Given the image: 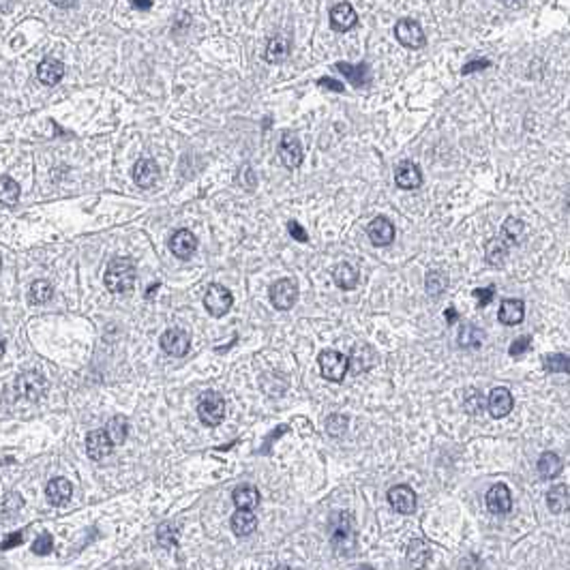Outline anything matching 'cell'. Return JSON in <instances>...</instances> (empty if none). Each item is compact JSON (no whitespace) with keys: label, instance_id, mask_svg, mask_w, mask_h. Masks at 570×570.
<instances>
[{"label":"cell","instance_id":"14","mask_svg":"<svg viewBox=\"0 0 570 570\" xmlns=\"http://www.w3.org/2000/svg\"><path fill=\"white\" fill-rule=\"evenodd\" d=\"M367 236L376 247H388L392 241H395V225H392L386 217H378L367 225Z\"/></svg>","mask_w":570,"mask_h":570},{"label":"cell","instance_id":"42","mask_svg":"<svg viewBox=\"0 0 570 570\" xmlns=\"http://www.w3.org/2000/svg\"><path fill=\"white\" fill-rule=\"evenodd\" d=\"M32 551L37 556H48L52 551V536L50 534H41L34 542H32Z\"/></svg>","mask_w":570,"mask_h":570},{"label":"cell","instance_id":"39","mask_svg":"<svg viewBox=\"0 0 570 570\" xmlns=\"http://www.w3.org/2000/svg\"><path fill=\"white\" fill-rule=\"evenodd\" d=\"M345 429H347V418L341 416V414H332V416L326 420V431H328L330 436L339 438V436L345 434Z\"/></svg>","mask_w":570,"mask_h":570},{"label":"cell","instance_id":"50","mask_svg":"<svg viewBox=\"0 0 570 570\" xmlns=\"http://www.w3.org/2000/svg\"><path fill=\"white\" fill-rule=\"evenodd\" d=\"M274 570H292V568H287V566H279V568H274Z\"/></svg>","mask_w":570,"mask_h":570},{"label":"cell","instance_id":"12","mask_svg":"<svg viewBox=\"0 0 570 570\" xmlns=\"http://www.w3.org/2000/svg\"><path fill=\"white\" fill-rule=\"evenodd\" d=\"M515 401H513V395H510V390L504 388V386H498L491 390L489 395V401H487V407H489V414L493 418H504L510 414V409H513Z\"/></svg>","mask_w":570,"mask_h":570},{"label":"cell","instance_id":"40","mask_svg":"<svg viewBox=\"0 0 570 570\" xmlns=\"http://www.w3.org/2000/svg\"><path fill=\"white\" fill-rule=\"evenodd\" d=\"M156 540L163 547H174L176 544V527L174 523H163L159 527V532H156Z\"/></svg>","mask_w":570,"mask_h":570},{"label":"cell","instance_id":"10","mask_svg":"<svg viewBox=\"0 0 570 570\" xmlns=\"http://www.w3.org/2000/svg\"><path fill=\"white\" fill-rule=\"evenodd\" d=\"M279 156H281V163L289 170H296L301 163H303V146H301V140L296 135L292 133H285L281 137V144H279Z\"/></svg>","mask_w":570,"mask_h":570},{"label":"cell","instance_id":"51","mask_svg":"<svg viewBox=\"0 0 570 570\" xmlns=\"http://www.w3.org/2000/svg\"><path fill=\"white\" fill-rule=\"evenodd\" d=\"M358 570H373V568H358Z\"/></svg>","mask_w":570,"mask_h":570},{"label":"cell","instance_id":"2","mask_svg":"<svg viewBox=\"0 0 570 570\" xmlns=\"http://www.w3.org/2000/svg\"><path fill=\"white\" fill-rule=\"evenodd\" d=\"M330 540L335 544V549L339 553H349L354 549V542H356V536H354V523L352 517L347 513H337L330 519Z\"/></svg>","mask_w":570,"mask_h":570},{"label":"cell","instance_id":"46","mask_svg":"<svg viewBox=\"0 0 570 570\" xmlns=\"http://www.w3.org/2000/svg\"><path fill=\"white\" fill-rule=\"evenodd\" d=\"M489 65H491L489 61H471V63H467V65H465L463 73L467 75V73H474V71H482V69H487Z\"/></svg>","mask_w":570,"mask_h":570},{"label":"cell","instance_id":"44","mask_svg":"<svg viewBox=\"0 0 570 570\" xmlns=\"http://www.w3.org/2000/svg\"><path fill=\"white\" fill-rule=\"evenodd\" d=\"M287 230H289V234H292L298 243H307V241H309V236H307V232L301 227V223L289 221V223H287Z\"/></svg>","mask_w":570,"mask_h":570},{"label":"cell","instance_id":"9","mask_svg":"<svg viewBox=\"0 0 570 570\" xmlns=\"http://www.w3.org/2000/svg\"><path fill=\"white\" fill-rule=\"evenodd\" d=\"M189 345H191L189 335L181 328H170L161 335V349L165 354H170V356H174V358L185 356V354L189 352Z\"/></svg>","mask_w":570,"mask_h":570},{"label":"cell","instance_id":"29","mask_svg":"<svg viewBox=\"0 0 570 570\" xmlns=\"http://www.w3.org/2000/svg\"><path fill=\"white\" fill-rule=\"evenodd\" d=\"M506 255H508V245L502 238H491L485 245V260L491 266H502L506 262Z\"/></svg>","mask_w":570,"mask_h":570},{"label":"cell","instance_id":"7","mask_svg":"<svg viewBox=\"0 0 570 570\" xmlns=\"http://www.w3.org/2000/svg\"><path fill=\"white\" fill-rule=\"evenodd\" d=\"M298 301V287L292 279H279L270 287V303L279 311H289Z\"/></svg>","mask_w":570,"mask_h":570},{"label":"cell","instance_id":"31","mask_svg":"<svg viewBox=\"0 0 570 570\" xmlns=\"http://www.w3.org/2000/svg\"><path fill=\"white\" fill-rule=\"evenodd\" d=\"M562 471V459L556 453H544L538 459V474L542 478H556Z\"/></svg>","mask_w":570,"mask_h":570},{"label":"cell","instance_id":"38","mask_svg":"<svg viewBox=\"0 0 570 570\" xmlns=\"http://www.w3.org/2000/svg\"><path fill=\"white\" fill-rule=\"evenodd\" d=\"M425 285H427V292L431 294V296H440L448 285V277L440 270H431L427 274V279H425Z\"/></svg>","mask_w":570,"mask_h":570},{"label":"cell","instance_id":"11","mask_svg":"<svg viewBox=\"0 0 570 570\" xmlns=\"http://www.w3.org/2000/svg\"><path fill=\"white\" fill-rule=\"evenodd\" d=\"M390 506L401 515H411L416 510V493L407 485H397L388 491Z\"/></svg>","mask_w":570,"mask_h":570},{"label":"cell","instance_id":"8","mask_svg":"<svg viewBox=\"0 0 570 570\" xmlns=\"http://www.w3.org/2000/svg\"><path fill=\"white\" fill-rule=\"evenodd\" d=\"M45 380L39 376V373H22L15 382H13V390L15 397H24L28 401H37L43 397L45 392Z\"/></svg>","mask_w":570,"mask_h":570},{"label":"cell","instance_id":"30","mask_svg":"<svg viewBox=\"0 0 570 570\" xmlns=\"http://www.w3.org/2000/svg\"><path fill=\"white\" fill-rule=\"evenodd\" d=\"M127 431H129V423H127L125 416H114V418L108 423V427H105V434H108V438H110V442H112L114 446L125 444V440H127Z\"/></svg>","mask_w":570,"mask_h":570},{"label":"cell","instance_id":"24","mask_svg":"<svg viewBox=\"0 0 570 570\" xmlns=\"http://www.w3.org/2000/svg\"><path fill=\"white\" fill-rule=\"evenodd\" d=\"M258 527V519L251 513V510H236L232 515V532L238 536H247L253 529Z\"/></svg>","mask_w":570,"mask_h":570},{"label":"cell","instance_id":"22","mask_svg":"<svg viewBox=\"0 0 570 570\" xmlns=\"http://www.w3.org/2000/svg\"><path fill=\"white\" fill-rule=\"evenodd\" d=\"M71 493H73V487L67 478H54V480H50V485L45 489V496H48L50 504H54V506H63L65 502H69Z\"/></svg>","mask_w":570,"mask_h":570},{"label":"cell","instance_id":"16","mask_svg":"<svg viewBox=\"0 0 570 570\" xmlns=\"http://www.w3.org/2000/svg\"><path fill=\"white\" fill-rule=\"evenodd\" d=\"M395 183L399 189L403 191H414L423 185V174H420V167L411 161H403L397 165V172H395Z\"/></svg>","mask_w":570,"mask_h":570},{"label":"cell","instance_id":"32","mask_svg":"<svg viewBox=\"0 0 570 570\" xmlns=\"http://www.w3.org/2000/svg\"><path fill=\"white\" fill-rule=\"evenodd\" d=\"M523 232H525V225L523 221L515 219V217H508L502 225V236H504V243L506 245H517L521 238H523Z\"/></svg>","mask_w":570,"mask_h":570},{"label":"cell","instance_id":"49","mask_svg":"<svg viewBox=\"0 0 570 570\" xmlns=\"http://www.w3.org/2000/svg\"><path fill=\"white\" fill-rule=\"evenodd\" d=\"M5 349H7V343H5V339H3V337H0V358L5 356Z\"/></svg>","mask_w":570,"mask_h":570},{"label":"cell","instance_id":"35","mask_svg":"<svg viewBox=\"0 0 570 570\" xmlns=\"http://www.w3.org/2000/svg\"><path fill=\"white\" fill-rule=\"evenodd\" d=\"M54 294V287L48 281H34L28 292V303L30 305H45Z\"/></svg>","mask_w":570,"mask_h":570},{"label":"cell","instance_id":"41","mask_svg":"<svg viewBox=\"0 0 570 570\" xmlns=\"http://www.w3.org/2000/svg\"><path fill=\"white\" fill-rule=\"evenodd\" d=\"M529 347H532V337L529 335H525V337H519V339H515L513 341V345H510V349H508V354L510 356H521V354H525Z\"/></svg>","mask_w":570,"mask_h":570},{"label":"cell","instance_id":"28","mask_svg":"<svg viewBox=\"0 0 570 570\" xmlns=\"http://www.w3.org/2000/svg\"><path fill=\"white\" fill-rule=\"evenodd\" d=\"M547 502H549V508H551L556 515L566 513V510L570 508V493H568V487H564V485L553 487V489L547 493Z\"/></svg>","mask_w":570,"mask_h":570},{"label":"cell","instance_id":"36","mask_svg":"<svg viewBox=\"0 0 570 570\" xmlns=\"http://www.w3.org/2000/svg\"><path fill=\"white\" fill-rule=\"evenodd\" d=\"M485 341V332L476 326H463L461 332H459V345L461 347H478L480 343Z\"/></svg>","mask_w":570,"mask_h":570},{"label":"cell","instance_id":"5","mask_svg":"<svg viewBox=\"0 0 570 570\" xmlns=\"http://www.w3.org/2000/svg\"><path fill=\"white\" fill-rule=\"evenodd\" d=\"M232 303H234V298H232V292L227 287L217 285V283L208 285V289L204 294V307L212 318L225 316V313L232 309Z\"/></svg>","mask_w":570,"mask_h":570},{"label":"cell","instance_id":"43","mask_svg":"<svg viewBox=\"0 0 570 570\" xmlns=\"http://www.w3.org/2000/svg\"><path fill=\"white\" fill-rule=\"evenodd\" d=\"M474 296H476V301H478V307H487L491 301H493V296H496V289L493 287H478V289H474Z\"/></svg>","mask_w":570,"mask_h":570},{"label":"cell","instance_id":"48","mask_svg":"<svg viewBox=\"0 0 570 570\" xmlns=\"http://www.w3.org/2000/svg\"><path fill=\"white\" fill-rule=\"evenodd\" d=\"M133 9H142V11H148L152 9V0H148V3H142V0H135V3H131Z\"/></svg>","mask_w":570,"mask_h":570},{"label":"cell","instance_id":"17","mask_svg":"<svg viewBox=\"0 0 570 570\" xmlns=\"http://www.w3.org/2000/svg\"><path fill=\"white\" fill-rule=\"evenodd\" d=\"M487 508L496 515H506L513 508V496L506 485H493L487 493Z\"/></svg>","mask_w":570,"mask_h":570},{"label":"cell","instance_id":"15","mask_svg":"<svg viewBox=\"0 0 570 570\" xmlns=\"http://www.w3.org/2000/svg\"><path fill=\"white\" fill-rule=\"evenodd\" d=\"M133 179H135V185L142 187V189H150L159 183L161 179V172H159V165L152 159H140L133 167Z\"/></svg>","mask_w":570,"mask_h":570},{"label":"cell","instance_id":"21","mask_svg":"<svg viewBox=\"0 0 570 570\" xmlns=\"http://www.w3.org/2000/svg\"><path fill=\"white\" fill-rule=\"evenodd\" d=\"M63 75H65V65L61 61H56V58H45V61H41L37 67L39 82L45 86H56L63 80Z\"/></svg>","mask_w":570,"mask_h":570},{"label":"cell","instance_id":"25","mask_svg":"<svg viewBox=\"0 0 570 570\" xmlns=\"http://www.w3.org/2000/svg\"><path fill=\"white\" fill-rule=\"evenodd\" d=\"M232 498H234V504L238 510H251V508H255L260 504V491L255 487H251V485H243V487H238L234 491Z\"/></svg>","mask_w":570,"mask_h":570},{"label":"cell","instance_id":"47","mask_svg":"<svg viewBox=\"0 0 570 570\" xmlns=\"http://www.w3.org/2000/svg\"><path fill=\"white\" fill-rule=\"evenodd\" d=\"M320 84H322V86H326V88H332V90H337V92H343V86H341L339 82H335V80H328V77H322V80H320Z\"/></svg>","mask_w":570,"mask_h":570},{"label":"cell","instance_id":"27","mask_svg":"<svg viewBox=\"0 0 570 570\" xmlns=\"http://www.w3.org/2000/svg\"><path fill=\"white\" fill-rule=\"evenodd\" d=\"M332 279H335L337 287H341V289H354L358 285V272L352 264L343 262L332 270Z\"/></svg>","mask_w":570,"mask_h":570},{"label":"cell","instance_id":"1","mask_svg":"<svg viewBox=\"0 0 570 570\" xmlns=\"http://www.w3.org/2000/svg\"><path fill=\"white\" fill-rule=\"evenodd\" d=\"M105 287L112 294H129L135 287V264L129 258H116L108 264Z\"/></svg>","mask_w":570,"mask_h":570},{"label":"cell","instance_id":"20","mask_svg":"<svg viewBox=\"0 0 570 570\" xmlns=\"http://www.w3.org/2000/svg\"><path fill=\"white\" fill-rule=\"evenodd\" d=\"M525 318V305L519 298H504L498 311V320L504 326H517Z\"/></svg>","mask_w":570,"mask_h":570},{"label":"cell","instance_id":"6","mask_svg":"<svg viewBox=\"0 0 570 570\" xmlns=\"http://www.w3.org/2000/svg\"><path fill=\"white\" fill-rule=\"evenodd\" d=\"M395 34L399 39V43L407 50H420L427 43L423 26L416 22V19H409V17L399 19L397 26H395Z\"/></svg>","mask_w":570,"mask_h":570},{"label":"cell","instance_id":"13","mask_svg":"<svg viewBox=\"0 0 570 570\" xmlns=\"http://www.w3.org/2000/svg\"><path fill=\"white\" fill-rule=\"evenodd\" d=\"M358 22V15L349 3H337L330 9V26L337 32H347Z\"/></svg>","mask_w":570,"mask_h":570},{"label":"cell","instance_id":"37","mask_svg":"<svg viewBox=\"0 0 570 570\" xmlns=\"http://www.w3.org/2000/svg\"><path fill=\"white\" fill-rule=\"evenodd\" d=\"M407 560L411 566H416V568H423L429 560V547L423 542V540H414L409 544L407 549Z\"/></svg>","mask_w":570,"mask_h":570},{"label":"cell","instance_id":"19","mask_svg":"<svg viewBox=\"0 0 570 570\" xmlns=\"http://www.w3.org/2000/svg\"><path fill=\"white\" fill-rule=\"evenodd\" d=\"M195 249H198V238H195V236L189 230L174 232V236L170 238V251L176 255V258H181V260L191 258V255L195 253Z\"/></svg>","mask_w":570,"mask_h":570},{"label":"cell","instance_id":"18","mask_svg":"<svg viewBox=\"0 0 570 570\" xmlns=\"http://www.w3.org/2000/svg\"><path fill=\"white\" fill-rule=\"evenodd\" d=\"M112 450H114V444L110 442L105 429L103 431H90V434L86 436V453H88L90 459L101 461L112 453Z\"/></svg>","mask_w":570,"mask_h":570},{"label":"cell","instance_id":"3","mask_svg":"<svg viewBox=\"0 0 570 570\" xmlns=\"http://www.w3.org/2000/svg\"><path fill=\"white\" fill-rule=\"evenodd\" d=\"M198 416L206 427H217L225 418V401L219 392L208 390L198 401Z\"/></svg>","mask_w":570,"mask_h":570},{"label":"cell","instance_id":"23","mask_svg":"<svg viewBox=\"0 0 570 570\" xmlns=\"http://www.w3.org/2000/svg\"><path fill=\"white\" fill-rule=\"evenodd\" d=\"M287 56H289V39L285 34L272 37L270 41L266 43L264 58L268 63H283Z\"/></svg>","mask_w":570,"mask_h":570},{"label":"cell","instance_id":"26","mask_svg":"<svg viewBox=\"0 0 570 570\" xmlns=\"http://www.w3.org/2000/svg\"><path fill=\"white\" fill-rule=\"evenodd\" d=\"M337 69H339L356 88L367 86V84L371 82V71H369L367 65H356V67H354V65H347V63H337Z\"/></svg>","mask_w":570,"mask_h":570},{"label":"cell","instance_id":"45","mask_svg":"<svg viewBox=\"0 0 570 570\" xmlns=\"http://www.w3.org/2000/svg\"><path fill=\"white\" fill-rule=\"evenodd\" d=\"M22 540H24V532L9 534V536L5 538V542L0 544V549H3V551H9V549H13V547H17V544H22Z\"/></svg>","mask_w":570,"mask_h":570},{"label":"cell","instance_id":"33","mask_svg":"<svg viewBox=\"0 0 570 570\" xmlns=\"http://www.w3.org/2000/svg\"><path fill=\"white\" fill-rule=\"evenodd\" d=\"M19 200V185L9 179V176H0V204L13 206Z\"/></svg>","mask_w":570,"mask_h":570},{"label":"cell","instance_id":"4","mask_svg":"<svg viewBox=\"0 0 570 570\" xmlns=\"http://www.w3.org/2000/svg\"><path fill=\"white\" fill-rule=\"evenodd\" d=\"M318 365L324 380L328 382H343V378L347 376L349 369V360L347 356H343L337 349H324L318 356Z\"/></svg>","mask_w":570,"mask_h":570},{"label":"cell","instance_id":"34","mask_svg":"<svg viewBox=\"0 0 570 570\" xmlns=\"http://www.w3.org/2000/svg\"><path fill=\"white\" fill-rule=\"evenodd\" d=\"M542 367L549 373H570V356H566V354H547V356H542Z\"/></svg>","mask_w":570,"mask_h":570}]
</instances>
